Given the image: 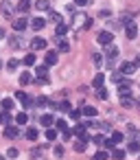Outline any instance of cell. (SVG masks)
I'll use <instances>...</instances> for the list:
<instances>
[{
	"instance_id": "cell-1",
	"label": "cell",
	"mask_w": 140,
	"mask_h": 160,
	"mask_svg": "<svg viewBox=\"0 0 140 160\" xmlns=\"http://www.w3.org/2000/svg\"><path fill=\"white\" fill-rule=\"evenodd\" d=\"M0 13H2L5 18H13V5L9 2V0H2V5H0Z\"/></svg>"
},
{
	"instance_id": "cell-2",
	"label": "cell",
	"mask_w": 140,
	"mask_h": 160,
	"mask_svg": "<svg viewBox=\"0 0 140 160\" xmlns=\"http://www.w3.org/2000/svg\"><path fill=\"white\" fill-rule=\"evenodd\" d=\"M125 35H127L129 40H136V38H138V24H136L133 20H131V22L125 27Z\"/></svg>"
},
{
	"instance_id": "cell-3",
	"label": "cell",
	"mask_w": 140,
	"mask_h": 160,
	"mask_svg": "<svg viewBox=\"0 0 140 160\" xmlns=\"http://www.w3.org/2000/svg\"><path fill=\"white\" fill-rule=\"evenodd\" d=\"M96 40H99V44H103V46H109V44H112V40H114V35H112L109 31H101Z\"/></svg>"
},
{
	"instance_id": "cell-4",
	"label": "cell",
	"mask_w": 140,
	"mask_h": 160,
	"mask_svg": "<svg viewBox=\"0 0 140 160\" xmlns=\"http://www.w3.org/2000/svg\"><path fill=\"white\" fill-rule=\"evenodd\" d=\"M5 136L7 138H18L20 136V125H7L5 127Z\"/></svg>"
},
{
	"instance_id": "cell-5",
	"label": "cell",
	"mask_w": 140,
	"mask_h": 160,
	"mask_svg": "<svg viewBox=\"0 0 140 160\" xmlns=\"http://www.w3.org/2000/svg\"><path fill=\"white\" fill-rule=\"evenodd\" d=\"M133 70H136L133 62H123L120 64V75H133Z\"/></svg>"
},
{
	"instance_id": "cell-6",
	"label": "cell",
	"mask_w": 140,
	"mask_h": 160,
	"mask_svg": "<svg viewBox=\"0 0 140 160\" xmlns=\"http://www.w3.org/2000/svg\"><path fill=\"white\" fill-rule=\"evenodd\" d=\"M44 64L46 66H55L57 64V51H48L46 57H44Z\"/></svg>"
},
{
	"instance_id": "cell-7",
	"label": "cell",
	"mask_w": 140,
	"mask_h": 160,
	"mask_svg": "<svg viewBox=\"0 0 140 160\" xmlns=\"http://www.w3.org/2000/svg\"><path fill=\"white\" fill-rule=\"evenodd\" d=\"M129 92H131V83H129V81H125V83L120 81V83H118V94H120V97H129Z\"/></svg>"
},
{
	"instance_id": "cell-8",
	"label": "cell",
	"mask_w": 140,
	"mask_h": 160,
	"mask_svg": "<svg viewBox=\"0 0 140 160\" xmlns=\"http://www.w3.org/2000/svg\"><path fill=\"white\" fill-rule=\"evenodd\" d=\"M85 129H88V125H85V123H77V127H75V134H77L79 138H85V140H88V134H85Z\"/></svg>"
},
{
	"instance_id": "cell-9",
	"label": "cell",
	"mask_w": 140,
	"mask_h": 160,
	"mask_svg": "<svg viewBox=\"0 0 140 160\" xmlns=\"http://www.w3.org/2000/svg\"><path fill=\"white\" fill-rule=\"evenodd\" d=\"M29 27V22L24 20V18H18V20H13V31H24Z\"/></svg>"
},
{
	"instance_id": "cell-10",
	"label": "cell",
	"mask_w": 140,
	"mask_h": 160,
	"mask_svg": "<svg viewBox=\"0 0 140 160\" xmlns=\"http://www.w3.org/2000/svg\"><path fill=\"white\" fill-rule=\"evenodd\" d=\"M31 27H33L35 31H42V29L46 27V20H44V18H33V20H31Z\"/></svg>"
},
{
	"instance_id": "cell-11",
	"label": "cell",
	"mask_w": 140,
	"mask_h": 160,
	"mask_svg": "<svg viewBox=\"0 0 140 160\" xmlns=\"http://www.w3.org/2000/svg\"><path fill=\"white\" fill-rule=\"evenodd\" d=\"M31 46H33L35 51H44V48H46V40H44V38H35V40L31 42Z\"/></svg>"
},
{
	"instance_id": "cell-12",
	"label": "cell",
	"mask_w": 140,
	"mask_h": 160,
	"mask_svg": "<svg viewBox=\"0 0 140 160\" xmlns=\"http://www.w3.org/2000/svg\"><path fill=\"white\" fill-rule=\"evenodd\" d=\"M18 11L20 13H29L31 11V0H20V2H18Z\"/></svg>"
},
{
	"instance_id": "cell-13",
	"label": "cell",
	"mask_w": 140,
	"mask_h": 160,
	"mask_svg": "<svg viewBox=\"0 0 140 160\" xmlns=\"http://www.w3.org/2000/svg\"><path fill=\"white\" fill-rule=\"evenodd\" d=\"M40 123L46 125V127H51V125L55 123V116H53V114H42V116H40Z\"/></svg>"
},
{
	"instance_id": "cell-14",
	"label": "cell",
	"mask_w": 140,
	"mask_h": 160,
	"mask_svg": "<svg viewBox=\"0 0 140 160\" xmlns=\"http://www.w3.org/2000/svg\"><path fill=\"white\" fill-rule=\"evenodd\" d=\"M109 156H112V160H123V158H125V149H116V147H114V149L109 151Z\"/></svg>"
},
{
	"instance_id": "cell-15",
	"label": "cell",
	"mask_w": 140,
	"mask_h": 160,
	"mask_svg": "<svg viewBox=\"0 0 140 160\" xmlns=\"http://www.w3.org/2000/svg\"><path fill=\"white\" fill-rule=\"evenodd\" d=\"M116 57H118V48H116V46H109V48H107V62L112 64Z\"/></svg>"
},
{
	"instance_id": "cell-16",
	"label": "cell",
	"mask_w": 140,
	"mask_h": 160,
	"mask_svg": "<svg viewBox=\"0 0 140 160\" xmlns=\"http://www.w3.org/2000/svg\"><path fill=\"white\" fill-rule=\"evenodd\" d=\"M103 81H105V75H103V72H99V75L94 77V81H92V86H94V88L99 90V88H103Z\"/></svg>"
},
{
	"instance_id": "cell-17",
	"label": "cell",
	"mask_w": 140,
	"mask_h": 160,
	"mask_svg": "<svg viewBox=\"0 0 140 160\" xmlns=\"http://www.w3.org/2000/svg\"><path fill=\"white\" fill-rule=\"evenodd\" d=\"M85 147H88V140H85V138H79V140L75 142V151H79V153L85 151Z\"/></svg>"
},
{
	"instance_id": "cell-18",
	"label": "cell",
	"mask_w": 140,
	"mask_h": 160,
	"mask_svg": "<svg viewBox=\"0 0 140 160\" xmlns=\"http://www.w3.org/2000/svg\"><path fill=\"white\" fill-rule=\"evenodd\" d=\"M35 7H37L40 11H48V9H51V2H48V0H37Z\"/></svg>"
},
{
	"instance_id": "cell-19",
	"label": "cell",
	"mask_w": 140,
	"mask_h": 160,
	"mask_svg": "<svg viewBox=\"0 0 140 160\" xmlns=\"http://www.w3.org/2000/svg\"><path fill=\"white\" fill-rule=\"evenodd\" d=\"M35 59H37V57H35L33 53H29V55H24L22 64H24V66H33V64H35Z\"/></svg>"
},
{
	"instance_id": "cell-20",
	"label": "cell",
	"mask_w": 140,
	"mask_h": 160,
	"mask_svg": "<svg viewBox=\"0 0 140 160\" xmlns=\"http://www.w3.org/2000/svg\"><path fill=\"white\" fill-rule=\"evenodd\" d=\"M81 114H85V116H90V118H92V116H96V108H92V105H85V108L81 110Z\"/></svg>"
},
{
	"instance_id": "cell-21",
	"label": "cell",
	"mask_w": 140,
	"mask_h": 160,
	"mask_svg": "<svg viewBox=\"0 0 140 160\" xmlns=\"http://www.w3.org/2000/svg\"><path fill=\"white\" fill-rule=\"evenodd\" d=\"M37 136H40V132H37L35 127H29V129H27V138H29V140H37Z\"/></svg>"
},
{
	"instance_id": "cell-22",
	"label": "cell",
	"mask_w": 140,
	"mask_h": 160,
	"mask_svg": "<svg viewBox=\"0 0 140 160\" xmlns=\"http://www.w3.org/2000/svg\"><path fill=\"white\" fill-rule=\"evenodd\" d=\"M127 151H131V153H138V151H140V142H138V140H131V142L127 145Z\"/></svg>"
},
{
	"instance_id": "cell-23",
	"label": "cell",
	"mask_w": 140,
	"mask_h": 160,
	"mask_svg": "<svg viewBox=\"0 0 140 160\" xmlns=\"http://www.w3.org/2000/svg\"><path fill=\"white\" fill-rule=\"evenodd\" d=\"M57 40H59V44H57L59 51H61V53H68V51H70V44H68L66 40H61V38H57Z\"/></svg>"
},
{
	"instance_id": "cell-24",
	"label": "cell",
	"mask_w": 140,
	"mask_h": 160,
	"mask_svg": "<svg viewBox=\"0 0 140 160\" xmlns=\"http://www.w3.org/2000/svg\"><path fill=\"white\" fill-rule=\"evenodd\" d=\"M31 81H33L31 72H22V75H20V83H22V86H27V83H31Z\"/></svg>"
},
{
	"instance_id": "cell-25",
	"label": "cell",
	"mask_w": 140,
	"mask_h": 160,
	"mask_svg": "<svg viewBox=\"0 0 140 160\" xmlns=\"http://www.w3.org/2000/svg\"><path fill=\"white\" fill-rule=\"evenodd\" d=\"M0 108H2L5 112H9V110L13 108V101H11V99H2V103H0Z\"/></svg>"
},
{
	"instance_id": "cell-26",
	"label": "cell",
	"mask_w": 140,
	"mask_h": 160,
	"mask_svg": "<svg viewBox=\"0 0 140 160\" xmlns=\"http://www.w3.org/2000/svg\"><path fill=\"white\" fill-rule=\"evenodd\" d=\"M51 22L57 27V24H61V16L57 13V11H51Z\"/></svg>"
},
{
	"instance_id": "cell-27",
	"label": "cell",
	"mask_w": 140,
	"mask_h": 160,
	"mask_svg": "<svg viewBox=\"0 0 140 160\" xmlns=\"http://www.w3.org/2000/svg\"><path fill=\"white\" fill-rule=\"evenodd\" d=\"M66 33H68V27H66L64 22H61V24H57V38H64Z\"/></svg>"
},
{
	"instance_id": "cell-28",
	"label": "cell",
	"mask_w": 140,
	"mask_h": 160,
	"mask_svg": "<svg viewBox=\"0 0 140 160\" xmlns=\"http://www.w3.org/2000/svg\"><path fill=\"white\" fill-rule=\"evenodd\" d=\"M96 97H99L101 101H107V99H109V92H107L105 88H99V92H96Z\"/></svg>"
},
{
	"instance_id": "cell-29",
	"label": "cell",
	"mask_w": 140,
	"mask_h": 160,
	"mask_svg": "<svg viewBox=\"0 0 140 160\" xmlns=\"http://www.w3.org/2000/svg\"><path fill=\"white\" fill-rule=\"evenodd\" d=\"M27 121H29V116H27L24 112H20V114L16 116V123H18V125H27Z\"/></svg>"
},
{
	"instance_id": "cell-30",
	"label": "cell",
	"mask_w": 140,
	"mask_h": 160,
	"mask_svg": "<svg viewBox=\"0 0 140 160\" xmlns=\"http://www.w3.org/2000/svg\"><path fill=\"white\" fill-rule=\"evenodd\" d=\"M46 138H48V140H57V127H55V129L48 127V129H46Z\"/></svg>"
},
{
	"instance_id": "cell-31",
	"label": "cell",
	"mask_w": 140,
	"mask_h": 160,
	"mask_svg": "<svg viewBox=\"0 0 140 160\" xmlns=\"http://www.w3.org/2000/svg\"><path fill=\"white\" fill-rule=\"evenodd\" d=\"M0 123H2V125H9V123H11L9 112H5V110H2V114H0Z\"/></svg>"
},
{
	"instance_id": "cell-32",
	"label": "cell",
	"mask_w": 140,
	"mask_h": 160,
	"mask_svg": "<svg viewBox=\"0 0 140 160\" xmlns=\"http://www.w3.org/2000/svg\"><path fill=\"white\" fill-rule=\"evenodd\" d=\"M120 105H123V108H131V105H133V101H131L129 97H120Z\"/></svg>"
},
{
	"instance_id": "cell-33",
	"label": "cell",
	"mask_w": 140,
	"mask_h": 160,
	"mask_svg": "<svg viewBox=\"0 0 140 160\" xmlns=\"http://www.w3.org/2000/svg\"><path fill=\"white\" fill-rule=\"evenodd\" d=\"M123 138H125L123 132H114V134H112V140H114V142H123Z\"/></svg>"
},
{
	"instance_id": "cell-34",
	"label": "cell",
	"mask_w": 140,
	"mask_h": 160,
	"mask_svg": "<svg viewBox=\"0 0 140 160\" xmlns=\"http://www.w3.org/2000/svg\"><path fill=\"white\" fill-rule=\"evenodd\" d=\"M107 158H109L107 151H96V153H94V160H107Z\"/></svg>"
},
{
	"instance_id": "cell-35",
	"label": "cell",
	"mask_w": 140,
	"mask_h": 160,
	"mask_svg": "<svg viewBox=\"0 0 140 160\" xmlns=\"http://www.w3.org/2000/svg\"><path fill=\"white\" fill-rule=\"evenodd\" d=\"M55 127H57V129H61V132H64V129H68V123H66V121H61V118H59V121H55Z\"/></svg>"
},
{
	"instance_id": "cell-36",
	"label": "cell",
	"mask_w": 140,
	"mask_h": 160,
	"mask_svg": "<svg viewBox=\"0 0 140 160\" xmlns=\"http://www.w3.org/2000/svg\"><path fill=\"white\" fill-rule=\"evenodd\" d=\"M92 140H94V145H101V147H103V142H105V136H103V134H96Z\"/></svg>"
},
{
	"instance_id": "cell-37",
	"label": "cell",
	"mask_w": 140,
	"mask_h": 160,
	"mask_svg": "<svg viewBox=\"0 0 140 160\" xmlns=\"http://www.w3.org/2000/svg\"><path fill=\"white\" fill-rule=\"evenodd\" d=\"M16 99H20V101L24 103V101H27L29 97H27V92H22V90H16Z\"/></svg>"
},
{
	"instance_id": "cell-38",
	"label": "cell",
	"mask_w": 140,
	"mask_h": 160,
	"mask_svg": "<svg viewBox=\"0 0 140 160\" xmlns=\"http://www.w3.org/2000/svg\"><path fill=\"white\" fill-rule=\"evenodd\" d=\"M92 62H94L96 66H101V62H103V57H101V53H94V55H92Z\"/></svg>"
},
{
	"instance_id": "cell-39",
	"label": "cell",
	"mask_w": 140,
	"mask_h": 160,
	"mask_svg": "<svg viewBox=\"0 0 140 160\" xmlns=\"http://www.w3.org/2000/svg\"><path fill=\"white\" fill-rule=\"evenodd\" d=\"M59 110H61V112H72V108H70V103H68V101H64V103L59 105Z\"/></svg>"
},
{
	"instance_id": "cell-40",
	"label": "cell",
	"mask_w": 140,
	"mask_h": 160,
	"mask_svg": "<svg viewBox=\"0 0 140 160\" xmlns=\"http://www.w3.org/2000/svg\"><path fill=\"white\" fill-rule=\"evenodd\" d=\"M7 68H9V70H16V68H18V59H9Z\"/></svg>"
},
{
	"instance_id": "cell-41",
	"label": "cell",
	"mask_w": 140,
	"mask_h": 160,
	"mask_svg": "<svg viewBox=\"0 0 140 160\" xmlns=\"http://www.w3.org/2000/svg\"><path fill=\"white\" fill-rule=\"evenodd\" d=\"M18 153H20V151H18L16 147H11V149L7 151V156H9V158H18Z\"/></svg>"
},
{
	"instance_id": "cell-42",
	"label": "cell",
	"mask_w": 140,
	"mask_h": 160,
	"mask_svg": "<svg viewBox=\"0 0 140 160\" xmlns=\"http://www.w3.org/2000/svg\"><path fill=\"white\" fill-rule=\"evenodd\" d=\"M72 134H75V129H64V138H66V140L72 138Z\"/></svg>"
},
{
	"instance_id": "cell-43",
	"label": "cell",
	"mask_w": 140,
	"mask_h": 160,
	"mask_svg": "<svg viewBox=\"0 0 140 160\" xmlns=\"http://www.w3.org/2000/svg\"><path fill=\"white\" fill-rule=\"evenodd\" d=\"M112 79H114L116 83H120V81H123V75H120V72H118V75H112Z\"/></svg>"
},
{
	"instance_id": "cell-44",
	"label": "cell",
	"mask_w": 140,
	"mask_h": 160,
	"mask_svg": "<svg viewBox=\"0 0 140 160\" xmlns=\"http://www.w3.org/2000/svg\"><path fill=\"white\" fill-rule=\"evenodd\" d=\"M70 116H72V118H79V116H81V110H72Z\"/></svg>"
},
{
	"instance_id": "cell-45",
	"label": "cell",
	"mask_w": 140,
	"mask_h": 160,
	"mask_svg": "<svg viewBox=\"0 0 140 160\" xmlns=\"http://www.w3.org/2000/svg\"><path fill=\"white\" fill-rule=\"evenodd\" d=\"M75 5H79V7H85V5H88V0H75Z\"/></svg>"
},
{
	"instance_id": "cell-46",
	"label": "cell",
	"mask_w": 140,
	"mask_h": 160,
	"mask_svg": "<svg viewBox=\"0 0 140 160\" xmlns=\"http://www.w3.org/2000/svg\"><path fill=\"white\" fill-rule=\"evenodd\" d=\"M133 64H136V66H140V55L136 57V62H133Z\"/></svg>"
},
{
	"instance_id": "cell-47",
	"label": "cell",
	"mask_w": 140,
	"mask_h": 160,
	"mask_svg": "<svg viewBox=\"0 0 140 160\" xmlns=\"http://www.w3.org/2000/svg\"><path fill=\"white\" fill-rule=\"evenodd\" d=\"M5 38V29H0V40H2Z\"/></svg>"
},
{
	"instance_id": "cell-48",
	"label": "cell",
	"mask_w": 140,
	"mask_h": 160,
	"mask_svg": "<svg viewBox=\"0 0 140 160\" xmlns=\"http://www.w3.org/2000/svg\"><path fill=\"white\" fill-rule=\"evenodd\" d=\"M0 160H5V158H2V156H0Z\"/></svg>"
},
{
	"instance_id": "cell-49",
	"label": "cell",
	"mask_w": 140,
	"mask_h": 160,
	"mask_svg": "<svg viewBox=\"0 0 140 160\" xmlns=\"http://www.w3.org/2000/svg\"><path fill=\"white\" fill-rule=\"evenodd\" d=\"M0 68H2V64H0Z\"/></svg>"
}]
</instances>
